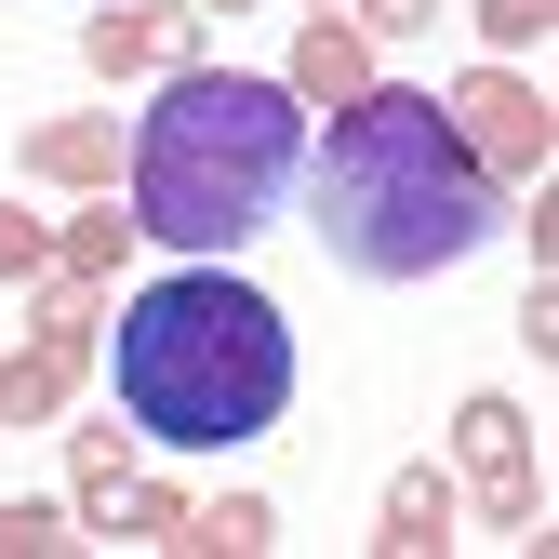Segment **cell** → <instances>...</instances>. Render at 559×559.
I'll list each match as a JSON object with an SVG mask.
<instances>
[{"label":"cell","instance_id":"e0dca14e","mask_svg":"<svg viewBox=\"0 0 559 559\" xmlns=\"http://www.w3.org/2000/svg\"><path fill=\"white\" fill-rule=\"evenodd\" d=\"M214 14H253V0H214Z\"/></svg>","mask_w":559,"mask_h":559},{"label":"cell","instance_id":"7c38bea8","mask_svg":"<svg viewBox=\"0 0 559 559\" xmlns=\"http://www.w3.org/2000/svg\"><path fill=\"white\" fill-rule=\"evenodd\" d=\"M53 266H67V280H120V266H133V214H107V200H94V214L53 240Z\"/></svg>","mask_w":559,"mask_h":559},{"label":"cell","instance_id":"9a60e30c","mask_svg":"<svg viewBox=\"0 0 559 559\" xmlns=\"http://www.w3.org/2000/svg\"><path fill=\"white\" fill-rule=\"evenodd\" d=\"M67 546V507H0V559H53Z\"/></svg>","mask_w":559,"mask_h":559},{"label":"cell","instance_id":"9c48e42d","mask_svg":"<svg viewBox=\"0 0 559 559\" xmlns=\"http://www.w3.org/2000/svg\"><path fill=\"white\" fill-rule=\"evenodd\" d=\"M27 174L107 200V174H133V133H120V120H40V133H27Z\"/></svg>","mask_w":559,"mask_h":559},{"label":"cell","instance_id":"8992f818","mask_svg":"<svg viewBox=\"0 0 559 559\" xmlns=\"http://www.w3.org/2000/svg\"><path fill=\"white\" fill-rule=\"evenodd\" d=\"M81 53H94V81H174L200 53V0H94Z\"/></svg>","mask_w":559,"mask_h":559},{"label":"cell","instance_id":"6da1fadb","mask_svg":"<svg viewBox=\"0 0 559 559\" xmlns=\"http://www.w3.org/2000/svg\"><path fill=\"white\" fill-rule=\"evenodd\" d=\"M493 174L453 147V120L427 94H360L333 107L320 133V253L346 280H427V266H466L493 240Z\"/></svg>","mask_w":559,"mask_h":559},{"label":"cell","instance_id":"8fae6325","mask_svg":"<svg viewBox=\"0 0 559 559\" xmlns=\"http://www.w3.org/2000/svg\"><path fill=\"white\" fill-rule=\"evenodd\" d=\"M174 546H200V559H266V546H280V507H266V493H214V507L174 520Z\"/></svg>","mask_w":559,"mask_h":559},{"label":"cell","instance_id":"277c9868","mask_svg":"<svg viewBox=\"0 0 559 559\" xmlns=\"http://www.w3.org/2000/svg\"><path fill=\"white\" fill-rule=\"evenodd\" d=\"M440 120H453V147H466L479 174H493V187H533V174H546V147H559V120H546V94L520 81L507 53L479 67V81H466V94H453Z\"/></svg>","mask_w":559,"mask_h":559},{"label":"cell","instance_id":"3957f363","mask_svg":"<svg viewBox=\"0 0 559 559\" xmlns=\"http://www.w3.org/2000/svg\"><path fill=\"white\" fill-rule=\"evenodd\" d=\"M307 174V107L253 67H174V94L133 120V227L174 253H240Z\"/></svg>","mask_w":559,"mask_h":559},{"label":"cell","instance_id":"2e32d148","mask_svg":"<svg viewBox=\"0 0 559 559\" xmlns=\"http://www.w3.org/2000/svg\"><path fill=\"white\" fill-rule=\"evenodd\" d=\"M413 27H440V0H360V40H413Z\"/></svg>","mask_w":559,"mask_h":559},{"label":"cell","instance_id":"ba28073f","mask_svg":"<svg viewBox=\"0 0 559 559\" xmlns=\"http://www.w3.org/2000/svg\"><path fill=\"white\" fill-rule=\"evenodd\" d=\"M280 94H294V107H360V94H373V40L320 14V27L294 40V67H280Z\"/></svg>","mask_w":559,"mask_h":559},{"label":"cell","instance_id":"52a82bcc","mask_svg":"<svg viewBox=\"0 0 559 559\" xmlns=\"http://www.w3.org/2000/svg\"><path fill=\"white\" fill-rule=\"evenodd\" d=\"M67 493H81V520H107V533H160V546H174V520H187V493H160V479L120 453V427H81V440H67Z\"/></svg>","mask_w":559,"mask_h":559},{"label":"cell","instance_id":"30bf717a","mask_svg":"<svg viewBox=\"0 0 559 559\" xmlns=\"http://www.w3.org/2000/svg\"><path fill=\"white\" fill-rule=\"evenodd\" d=\"M373 546H386V559H440V546H453V479H440V466H400Z\"/></svg>","mask_w":559,"mask_h":559},{"label":"cell","instance_id":"7a4b0ae2","mask_svg":"<svg viewBox=\"0 0 559 559\" xmlns=\"http://www.w3.org/2000/svg\"><path fill=\"white\" fill-rule=\"evenodd\" d=\"M107 373H120V413L147 427L160 453H227V440H266L280 400H294V333L253 280H214L187 266L160 294H133V320L107 333Z\"/></svg>","mask_w":559,"mask_h":559},{"label":"cell","instance_id":"5b68a950","mask_svg":"<svg viewBox=\"0 0 559 559\" xmlns=\"http://www.w3.org/2000/svg\"><path fill=\"white\" fill-rule=\"evenodd\" d=\"M453 453L479 479V507H493V533H546V479H533V413L520 400H466L453 413Z\"/></svg>","mask_w":559,"mask_h":559},{"label":"cell","instance_id":"4fadbf2b","mask_svg":"<svg viewBox=\"0 0 559 559\" xmlns=\"http://www.w3.org/2000/svg\"><path fill=\"white\" fill-rule=\"evenodd\" d=\"M559 27V0H479V40H493V53H533Z\"/></svg>","mask_w":559,"mask_h":559},{"label":"cell","instance_id":"5bb4252c","mask_svg":"<svg viewBox=\"0 0 559 559\" xmlns=\"http://www.w3.org/2000/svg\"><path fill=\"white\" fill-rule=\"evenodd\" d=\"M53 266V227L40 214H14V200H0V280H40Z\"/></svg>","mask_w":559,"mask_h":559}]
</instances>
